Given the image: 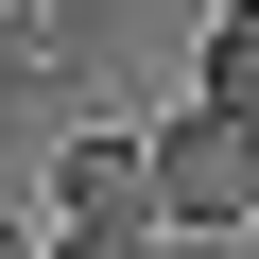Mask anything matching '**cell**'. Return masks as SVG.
<instances>
[{
    "instance_id": "6da1fadb",
    "label": "cell",
    "mask_w": 259,
    "mask_h": 259,
    "mask_svg": "<svg viewBox=\"0 0 259 259\" xmlns=\"http://www.w3.org/2000/svg\"><path fill=\"white\" fill-rule=\"evenodd\" d=\"M139 173H156V225L225 242V225H259V121H225V104H190V121H139Z\"/></svg>"
},
{
    "instance_id": "7a4b0ae2",
    "label": "cell",
    "mask_w": 259,
    "mask_h": 259,
    "mask_svg": "<svg viewBox=\"0 0 259 259\" xmlns=\"http://www.w3.org/2000/svg\"><path fill=\"white\" fill-rule=\"evenodd\" d=\"M52 207H69V225H156V173H139V139H104V121H87V139L52 156Z\"/></svg>"
},
{
    "instance_id": "3957f363",
    "label": "cell",
    "mask_w": 259,
    "mask_h": 259,
    "mask_svg": "<svg viewBox=\"0 0 259 259\" xmlns=\"http://www.w3.org/2000/svg\"><path fill=\"white\" fill-rule=\"evenodd\" d=\"M190 104L259 121V0H225V18H207V87H190Z\"/></svg>"
},
{
    "instance_id": "277c9868",
    "label": "cell",
    "mask_w": 259,
    "mask_h": 259,
    "mask_svg": "<svg viewBox=\"0 0 259 259\" xmlns=\"http://www.w3.org/2000/svg\"><path fill=\"white\" fill-rule=\"evenodd\" d=\"M173 225H52V259H156Z\"/></svg>"
},
{
    "instance_id": "5b68a950",
    "label": "cell",
    "mask_w": 259,
    "mask_h": 259,
    "mask_svg": "<svg viewBox=\"0 0 259 259\" xmlns=\"http://www.w3.org/2000/svg\"><path fill=\"white\" fill-rule=\"evenodd\" d=\"M0 259H52V242H18V225H0Z\"/></svg>"
}]
</instances>
